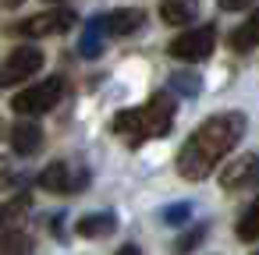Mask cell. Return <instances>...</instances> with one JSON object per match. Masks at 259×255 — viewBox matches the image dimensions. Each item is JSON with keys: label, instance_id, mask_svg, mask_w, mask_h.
Here are the masks:
<instances>
[{"label": "cell", "instance_id": "cell-1", "mask_svg": "<svg viewBox=\"0 0 259 255\" xmlns=\"http://www.w3.org/2000/svg\"><path fill=\"white\" fill-rule=\"evenodd\" d=\"M245 117L241 114H213L206 117L178 152V174L185 181H202L241 138Z\"/></svg>", "mask_w": 259, "mask_h": 255}, {"label": "cell", "instance_id": "cell-2", "mask_svg": "<svg viewBox=\"0 0 259 255\" xmlns=\"http://www.w3.org/2000/svg\"><path fill=\"white\" fill-rule=\"evenodd\" d=\"M170 124H174V99H170V92H156L149 103L121 110L110 121L114 135L124 138L128 145H142L149 138H163L170 131Z\"/></svg>", "mask_w": 259, "mask_h": 255}, {"label": "cell", "instance_id": "cell-3", "mask_svg": "<svg viewBox=\"0 0 259 255\" xmlns=\"http://www.w3.org/2000/svg\"><path fill=\"white\" fill-rule=\"evenodd\" d=\"M64 96V78H43L29 89H22L15 99H11V110L15 114H25V117H39V114H50Z\"/></svg>", "mask_w": 259, "mask_h": 255}, {"label": "cell", "instance_id": "cell-4", "mask_svg": "<svg viewBox=\"0 0 259 255\" xmlns=\"http://www.w3.org/2000/svg\"><path fill=\"white\" fill-rule=\"evenodd\" d=\"M213 46H217V29L213 25H199V29L181 32L167 50H170L174 61H206L213 54Z\"/></svg>", "mask_w": 259, "mask_h": 255}, {"label": "cell", "instance_id": "cell-5", "mask_svg": "<svg viewBox=\"0 0 259 255\" xmlns=\"http://www.w3.org/2000/svg\"><path fill=\"white\" fill-rule=\"evenodd\" d=\"M43 68V50L39 46H18L8 54V61L0 64V85H18L29 82Z\"/></svg>", "mask_w": 259, "mask_h": 255}, {"label": "cell", "instance_id": "cell-6", "mask_svg": "<svg viewBox=\"0 0 259 255\" xmlns=\"http://www.w3.org/2000/svg\"><path fill=\"white\" fill-rule=\"evenodd\" d=\"M71 25H75V11L61 8V11H43V15H36V18L18 22L15 32L25 36V39H43V36H61V32H68Z\"/></svg>", "mask_w": 259, "mask_h": 255}, {"label": "cell", "instance_id": "cell-7", "mask_svg": "<svg viewBox=\"0 0 259 255\" xmlns=\"http://www.w3.org/2000/svg\"><path fill=\"white\" fill-rule=\"evenodd\" d=\"M103 36H132L146 25V15L139 8H121V11H110V15H100L96 18Z\"/></svg>", "mask_w": 259, "mask_h": 255}, {"label": "cell", "instance_id": "cell-8", "mask_svg": "<svg viewBox=\"0 0 259 255\" xmlns=\"http://www.w3.org/2000/svg\"><path fill=\"white\" fill-rule=\"evenodd\" d=\"M82 184H85V174H75V167H68V163H50L39 174V188H47V191H75Z\"/></svg>", "mask_w": 259, "mask_h": 255}, {"label": "cell", "instance_id": "cell-9", "mask_svg": "<svg viewBox=\"0 0 259 255\" xmlns=\"http://www.w3.org/2000/svg\"><path fill=\"white\" fill-rule=\"evenodd\" d=\"M39 145H43V131L36 128V124H15L11 128V149L18 152V156H32V152H39Z\"/></svg>", "mask_w": 259, "mask_h": 255}, {"label": "cell", "instance_id": "cell-10", "mask_svg": "<svg viewBox=\"0 0 259 255\" xmlns=\"http://www.w3.org/2000/svg\"><path fill=\"white\" fill-rule=\"evenodd\" d=\"M252 177H255V156L252 152H245L241 160H234L224 174H220V184L231 191V188H241V184H252Z\"/></svg>", "mask_w": 259, "mask_h": 255}, {"label": "cell", "instance_id": "cell-11", "mask_svg": "<svg viewBox=\"0 0 259 255\" xmlns=\"http://www.w3.org/2000/svg\"><path fill=\"white\" fill-rule=\"evenodd\" d=\"M199 15V0H163L160 4V18L167 25H188Z\"/></svg>", "mask_w": 259, "mask_h": 255}, {"label": "cell", "instance_id": "cell-12", "mask_svg": "<svg viewBox=\"0 0 259 255\" xmlns=\"http://www.w3.org/2000/svg\"><path fill=\"white\" fill-rule=\"evenodd\" d=\"M75 230H78L82 237H110V234L117 230V220H114V213H89V216L78 220Z\"/></svg>", "mask_w": 259, "mask_h": 255}, {"label": "cell", "instance_id": "cell-13", "mask_svg": "<svg viewBox=\"0 0 259 255\" xmlns=\"http://www.w3.org/2000/svg\"><path fill=\"white\" fill-rule=\"evenodd\" d=\"M78 54H82V57H89V61L103 54V29H100V22H96V18H93V22H89V29L82 32V43H78Z\"/></svg>", "mask_w": 259, "mask_h": 255}, {"label": "cell", "instance_id": "cell-14", "mask_svg": "<svg viewBox=\"0 0 259 255\" xmlns=\"http://www.w3.org/2000/svg\"><path fill=\"white\" fill-rule=\"evenodd\" d=\"M255 32H259V22H255V18H248L245 25H238V29L231 32V46H234L238 54H248V50L255 46Z\"/></svg>", "mask_w": 259, "mask_h": 255}, {"label": "cell", "instance_id": "cell-15", "mask_svg": "<svg viewBox=\"0 0 259 255\" xmlns=\"http://www.w3.org/2000/svg\"><path fill=\"white\" fill-rule=\"evenodd\" d=\"M238 237H241V241H255V237H259V206H255V202L241 213V220H238Z\"/></svg>", "mask_w": 259, "mask_h": 255}, {"label": "cell", "instance_id": "cell-16", "mask_svg": "<svg viewBox=\"0 0 259 255\" xmlns=\"http://www.w3.org/2000/svg\"><path fill=\"white\" fill-rule=\"evenodd\" d=\"M188 216H192V206H188V202H174V206H163V209H160V220H163L167 227H185Z\"/></svg>", "mask_w": 259, "mask_h": 255}, {"label": "cell", "instance_id": "cell-17", "mask_svg": "<svg viewBox=\"0 0 259 255\" xmlns=\"http://www.w3.org/2000/svg\"><path fill=\"white\" fill-rule=\"evenodd\" d=\"M206 230H209L206 223H195L192 230H185V234H181V237L174 241V251H178V255H188V251H192V248H195V244H199V241L206 237Z\"/></svg>", "mask_w": 259, "mask_h": 255}, {"label": "cell", "instance_id": "cell-18", "mask_svg": "<svg viewBox=\"0 0 259 255\" xmlns=\"http://www.w3.org/2000/svg\"><path fill=\"white\" fill-rule=\"evenodd\" d=\"M170 82H174V89H178V92H185V96H195V92H199V75H195V71L174 75Z\"/></svg>", "mask_w": 259, "mask_h": 255}, {"label": "cell", "instance_id": "cell-19", "mask_svg": "<svg viewBox=\"0 0 259 255\" xmlns=\"http://www.w3.org/2000/svg\"><path fill=\"white\" fill-rule=\"evenodd\" d=\"M255 0H220V8L224 11H245V8H252Z\"/></svg>", "mask_w": 259, "mask_h": 255}, {"label": "cell", "instance_id": "cell-20", "mask_svg": "<svg viewBox=\"0 0 259 255\" xmlns=\"http://www.w3.org/2000/svg\"><path fill=\"white\" fill-rule=\"evenodd\" d=\"M8 181H11V170H8V160L0 156V188H8Z\"/></svg>", "mask_w": 259, "mask_h": 255}, {"label": "cell", "instance_id": "cell-21", "mask_svg": "<svg viewBox=\"0 0 259 255\" xmlns=\"http://www.w3.org/2000/svg\"><path fill=\"white\" fill-rule=\"evenodd\" d=\"M117 255H142V251H139V244H124Z\"/></svg>", "mask_w": 259, "mask_h": 255}, {"label": "cell", "instance_id": "cell-22", "mask_svg": "<svg viewBox=\"0 0 259 255\" xmlns=\"http://www.w3.org/2000/svg\"><path fill=\"white\" fill-rule=\"evenodd\" d=\"M22 0H0V8H18Z\"/></svg>", "mask_w": 259, "mask_h": 255}, {"label": "cell", "instance_id": "cell-23", "mask_svg": "<svg viewBox=\"0 0 259 255\" xmlns=\"http://www.w3.org/2000/svg\"><path fill=\"white\" fill-rule=\"evenodd\" d=\"M50 4H57V0H50Z\"/></svg>", "mask_w": 259, "mask_h": 255}]
</instances>
